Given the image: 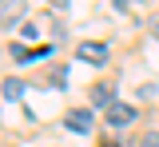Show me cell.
<instances>
[{
	"label": "cell",
	"instance_id": "6da1fadb",
	"mask_svg": "<svg viewBox=\"0 0 159 147\" xmlns=\"http://www.w3.org/2000/svg\"><path fill=\"white\" fill-rule=\"evenodd\" d=\"M135 119V107L131 104H111L107 107V127H127Z\"/></svg>",
	"mask_w": 159,
	"mask_h": 147
},
{
	"label": "cell",
	"instance_id": "7a4b0ae2",
	"mask_svg": "<svg viewBox=\"0 0 159 147\" xmlns=\"http://www.w3.org/2000/svg\"><path fill=\"white\" fill-rule=\"evenodd\" d=\"M76 56H80V60H88V64H103V60H107V48L96 44V40H88V44H80V48H76Z\"/></svg>",
	"mask_w": 159,
	"mask_h": 147
},
{
	"label": "cell",
	"instance_id": "3957f363",
	"mask_svg": "<svg viewBox=\"0 0 159 147\" xmlns=\"http://www.w3.org/2000/svg\"><path fill=\"white\" fill-rule=\"evenodd\" d=\"M68 131H92V111L88 107H80V111H68Z\"/></svg>",
	"mask_w": 159,
	"mask_h": 147
},
{
	"label": "cell",
	"instance_id": "277c9868",
	"mask_svg": "<svg viewBox=\"0 0 159 147\" xmlns=\"http://www.w3.org/2000/svg\"><path fill=\"white\" fill-rule=\"evenodd\" d=\"M24 8H28L24 0H0V20H4V24L20 20V16H24Z\"/></svg>",
	"mask_w": 159,
	"mask_h": 147
},
{
	"label": "cell",
	"instance_id": "5b68a950",
	"mask_svg": "<svg viewBox=\"0 0 159 147\" xmlns=\"http://www.w3.org/2000/svg\"><path fill=\"white\" fill-rule=\"evenodd\" d=\"M20 96H24V80H16V76L4 80V100H20Z\"/></svg>",
	"mask_w": 159,
	"mask_h": 147
},
{
	"label": "cell",
	"instance_id": "8992f818",
	"mask_svg": "<svg viewBox=\"0 0 159 147\" xmlns=\"http://www.w3.org/2000/svg\"><path fill=\"white\" fill-rule=\"evenodd\" d=\"M111 91H116V87H107V84H99V87H92V100H96V104L103 107V104H111Z\"/></svg>",
	"mask_w": 159,
	"mask_h": 147
},
{
	"label": "cell",
	"instance_id": "52a82bcc",
	"mask_svg": "<svg viewBox=\"0 0 159 147\" xmlns=\"http://www.w3.org/2000/svg\"><path fill=\"white\" fill-rule=\"evenodd\" d=\"M139 147H159V131H147V135L139 139Z\"/></svg>",
	"mask_w": 159,
	"mask_h": 147
},
{
	"label": "cell",
	"instance_id": "ba28073f",
	"mask_svg": "<svg viewBox=\"0 0 159 147\" xmlns=\"http://www.w3.org/2000/svg\"><path fill=\"white\" fill-rule=\"evenodd\" d=\"M147 32H151V36H155V40H159V12H155V16H151V20H147Z\"/></svg>",
	"mask_w": 159,
	"mask_h": 147
},
{
	"label": "cell",
	"instance_id": "9c48e42d",
	"mask_svg": "<svg viewBox=\"0 0 159 147\" xmlns=\"http://www.w3.org/2000/svg\"><path fill=\"white\" fill-rule=\"evenodd\" d=\"M48 4H52L56 12H68V0H48Z\"/></svg>",
	"mask_w": 159,
	"mask_h": 147
},
{
	"label": "cell",
	"instance_id": "30bf717a",
	"mask_svg": "<svg viewBox=\"0 0 159 147\" xmlns=\"http://www.w3.org/2000/svg\"><path fill=\"white\" fill-rule=\"evenodd\" d=\"M111 8L116 12H127V0H111Z\"/></svg>",
	"mask_w": 159,
	"mask_h": 147
}]
</instances>
